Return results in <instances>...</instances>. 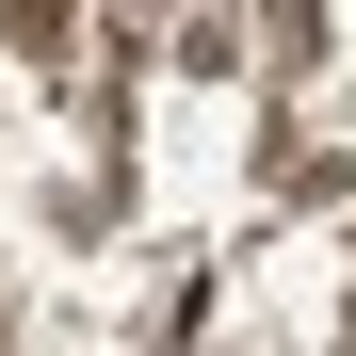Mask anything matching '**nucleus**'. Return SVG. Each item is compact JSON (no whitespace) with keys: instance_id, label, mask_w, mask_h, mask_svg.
Instances as JSON below:
<instances>
[{"instance_id":"f257e3e1","label":"nucleus","mask_w":356,"mask_h":356,"mask_svg":"<svg viewBox=\"0 0 356 356\" xmlns=\"http://www.w3.org/2000/svg\"><path fill=\"white\" fill-rule=\"evenodd\" d=\"M17 33H33V49H49V33H65V0H17Z\"/></svg>"}]
</instances>
